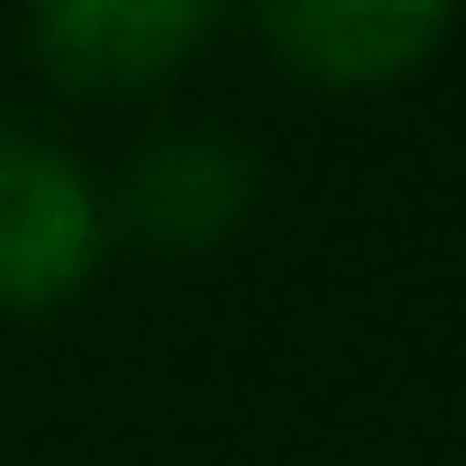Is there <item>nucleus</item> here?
<instances>
[{
	"label": "nucleus",
	"mask_w": 466,
	"mask_h": 466,
	"mask_svg": "<svg viewBox=\"0 0 466 466\" xmlns=\"http://www.w3.org/2000/svg\"><path fill=\"white\" fill-rule=\"evenodd\" d=\"M101 192L37 128L0 119V311H56L101 266Z\"/></svg>",
	"instance_id": "1"
},
{
	"label": "nucleus",
	"mask_w": 466,
	"mask_h": 466,
	"mask_svg": "<svg viewBox=\"0 0 466 466\" xmlns=\"http://www.w3.org/2000/svg\"><path fill=\"white\" fill-rule=\"evenodd\" d=\"M201 37H210V10H201V0H74V10H37V19H28V46H37L65 83H83V92L156 83V74H174Z\"/></svg>",
	"instance_id": "3"
},
{
	"label": "nucleus",
	"mask_w": 466,
	"mask_h": 466,
	"mask_svg": "<svg viewBox=\"0 0 466 466\" xmlns=\"http://www.w3.org/2000/svg\"><path fill=\"white\" fill-rule=\"evenodd\" d=\"M457 28L448 0H293V10H266V37L311 74V83H402L411 65L439 56V37Z\"/></svg>",
	"instance_id": "2"
},
{
	"label": "nucleus",
	"mask_w": 466,
	"mask_h": 466,
	"mask_svg": "<svg viewBox=\"0 0 466 466\" xmlns=\"http://www.w3.org/2000/svg\"><path fill=\"white\" fill-rule=\"evenodd\" d=\"M257 192V165L238 156V137H210V128H174L128 165V219L165 248H210L238 228Z\"/></svg>",
	"instance_id": "4"
}]
</instances>
